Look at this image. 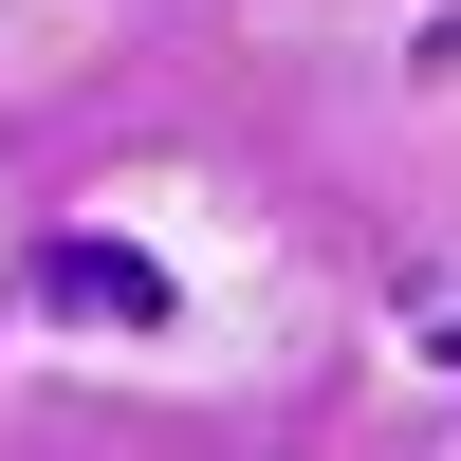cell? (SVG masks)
<instances>
[{"mask_svg": "<svg viewBox=\"0 0 461 461\" xmlns=\"http://www.w3.org/2000/svg\"><path fill=\"white\" fill-rule=\"evenodd\" d=\"M37 314H56V332H185V277L148 240H56V258H37Z\"/></svg>", "mask_w": 461, "mask_h": 461, "instance_id": "obj_1", "label": "cell"}, {"mask_svg": "<svg viewBox=\"0 0 461 461\" xmlns=\"http://www.w3.org/2000/svg\"><path fill=\"white\" fill-rule=\"evenodd\" d=\"M406 351H425V369H461V295H425V332H406Z\"/></svg>", "mask_w": 461, "mask_h": 461, "instance_id": "obj_2", "label": "cell"}, {"mask_svg": "<svg viewBox=\"0 0 461 461\" xmlns=\"http://www.w3.org/2000/svg\"><path fill=\"white\" fill-rule=\"evenodd\" d=\"M425 74H461V0H443V19H425Z\"/></svg>", "mask_w": 461, "mask_h": 461, "instance_id": "obj_3", "label": "cell"}]
</instances>
